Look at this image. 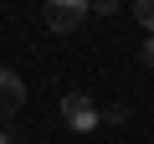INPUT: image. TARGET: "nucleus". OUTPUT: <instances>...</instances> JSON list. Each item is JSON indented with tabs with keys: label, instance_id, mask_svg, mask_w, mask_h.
Instances as JSON below:
<instances>
[{
	"label": "nucleus",
	"instance_id": "nucleus-1",
	"mask_svg": "<svg viewBox=\"0 0 154 144\" xmlns=\"http://www.w3.org/2000/svg\"><path fill=\"white\" fill-rule=\"evenodd\" d=\"M62 124L77 129V134H93V129L103 124V113H98V103H93L88 93H62Z\"/></svg>",
	"mask_w": 154,
	"mask_h": 144
},
{
	"label": "nucleus",
	"instance_id": "nucleus-2",
	"mask_svg": "<svg viewBox=\"0 0 154 144\" xmlns=\"http://www.w3.org/2000/svg\"><path fill=\"white\" fill-rule=\"evenodd\" d=\"M88 11H93L88 0H46V5H41V16H46L51 31H72V26H82Z\"/></svg>",
	"mask_w": 154,
	"mask_h": 144
},
{
	"label": "nucleus",
	"instance_id": "nucleus-3",
	"mask_svg": "<svg viewBox=\"0 0 154 144\" xmlns=\"http://www.w3.org/2000/svg\"><path fill=\"white\" fill-rule=\"evenodd\" d=\"M21 103H26V83H21V72L0 67V124L16 118V113H21Z\"/></svg>",
	"mask_w": 154,
	"mask_h": 144
},
{
	"label": "nucleus",
	"instance_id": "nucleus-4",
	"mask_svg": "<svg viewBox=\"0 0 154 144\" xmlns=\"http://www.w3.org/2000/svg\"><path fill=\"white\" fill-rule=\"evenodd\" d=\"M134 16H139V26H149V36H154V0H134Z\"/></svg>",
	"mask_w": 154,
	"mask_h": 144
},
{
	"label": "nucleus",
	"instance_id": "nucleus-5",
	"mask_svg": "<svg viewBox=\"0 0 154 144\" xmlns=\"http://www.w3.org/2000/svg\"><path fill=\"white\" fill-rule=\"evenodd\" d=\"M88 5H93V11H103V16H108V11H118V0H88Z\"/></svg>",
	"mask_w": 154,
	"mask_h": 144
},
{
	"label": "nucleus",
	"instance_id": "nucleus-6",
	"mask_svg": "<svg viewBox=\"0 0 154 144\" xmlns=\"http://www.w3.org/2000/svg\"><path fill=\"white\" fill-rule=\"evenodd\" d=\"M144 62H149V67H154V36H149V41H144Z\"/></svg>",
	"mask_w": 154,
	"mask_h": 144
},
{
	"label": "nucleus",
	"instance_id": "nucleus-7",
	"mask_svg": "<svg viewBox=\"0 0 154 144\" xmlns=\"http://www.w3.org/2000/svg\"><path fill=\"white\" fill-rule=\"evenodd\" d=\"M0 144H16V134H5V129H0Z\"/></svg>",
	"mask_w": 154,
	"mask_h": 144
}]
</instances>
